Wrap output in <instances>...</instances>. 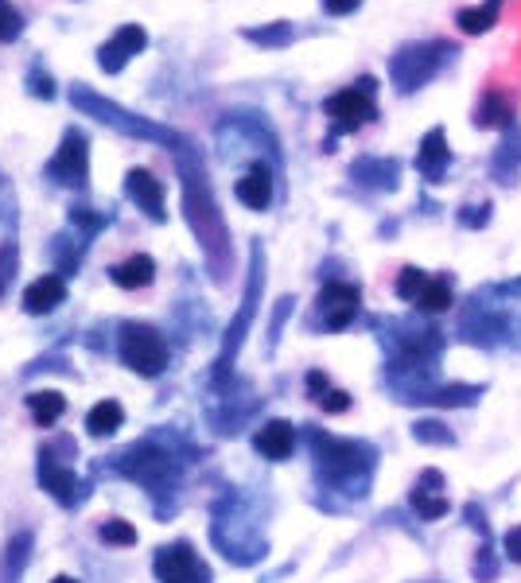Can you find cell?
Returning <instances> with one entry per match:
<instances>
[{"label":"cell","instance_id":"cell-1","mask_svg":"<svg viewBox=\"0 0 521 583\" xmlns=\"http://www.w3.org/2000/svg\"><path fill=\"white\" fill-rule=\"evenodd\" d=\"M171 156H176L179 187H184L187 226L199 238L207 269L215 273V280H226V273H230V230H226V218L218 210L215 187H210L207 176V160H203V152L187 137L171 148Z\"/></svg>","mask_w":521,"mask_h":583},{"label":"cell","instance_id":"cell-2","mask_svg":"<svg viewBox=\"0 0 521 583\" xmlns=\"http://www.w3.org/2000/svg\"><path fill=\"white\" fill-rule=\"evenodd\" d=\"M312 455H315V471H320V483L327 486H351V494H366L370 471L377 463V452L362 439H338L327 432L312 428Z\"/></svg>","mask_w":521,"mask_h":583},{"label":"cell","instance_id":"cell-3","mask_svg":"<svg viewBox=\"0 0 521 583\" xmlns=\"http://www.w3.org/2000/svg\"><path fill=\"white\" fill-rule=\"evenodd\" d=\"M70 106H75L78 113H86V117H94V121H101V125H109V129H117L121 137L153 140V145H164L168 152L179 145V140H184V132L168 129V125H156L153 117L129 113L125 106H117L114 98H101V93L90 90L86 82L70 86Z\"/></svg>","mask_w":521,"mask_h":583},{"label":"cell","instance_id":"cell-4","mask_svg":"<svg viewBox=\"0 0 521 583\" xmlns=\"http://www.w3.org/2000/svg\"><path fill=\"white\" fill-rule=\"evenodd\" d=\"M460 55V47H452L448 39H416L390 55V82L397 93H416L421 86H429L448 62Z\"/></svg>","mask_w":521,"mask_h":583},{"label":"cell","instance_id":"cell-5","mask_svg":"<svg viewBox=\"0 0 521 583\" xmlns=\"http://www.w3.org/2000/svg\"><path fill=\"white\" fill-rule=\"evenodd\" d=\"M374 93H377V82L374 78H358L354 86H346V90H338V93H331L327 101H323V113L331 117V137H327V148L323 152H335V137H346V132H358V129H366L370 121L377 117V101H374Z\"/></svg>","mask_w":521,"mask_h":583},{"label":"cell","instance_id":"cell-6","mask_svg":"<svg viewBox=\"0 0 521 583\" xmlns=\"http://www.w3.org/2000/svg\"><path fill=\"white\" fill-rule=\"evenodd\" d=\"M260 288H265V249L254 246V254H249V280H246V296H242V307H238V315H234L230 330H226V338H223V350H218V362H215V382H218V385L226 382V374H230V369H234V358H238L242 343H246V335H249V323H254V315H257Z\"/></svg>","mask_w":521,"mask_h":583},{"label":"cell","instance_id":"cell-7","mask_svg":"<svg viewBox=\"0 0 521 583\" xmlns=\"http://www.w3.org/2000/svg\"><path fill=\"white\" fill-rule=\"evenodd\" d=\"M117 354L121 362L140 377H160L168 369V343L156 327L148 323H121V338H117Z\"/></svg>","mask_w":521,"mask_h":583},{"label":"cell","instance_id":"cell-8","mask_svg":"<svg viewBox=\"0 0 521 583\" xmlns=\"http://www.w3.org/2000/svg\"><path fill=\"white\" fill-rule=\"evenodd\" d=\"M43 176L55 187H67V191H86L90 187V140L78 125H70L59 140V152L47 160Z\"/></svg>","mask_w":521,"mask_h":583},{"label":"cell","instance_id":"cell-9","mask_svg":"<svg viewBox=\"0 0 521 583\" xmlns=\"http://www.w3.org/2000/svg\"><path fill=\"white\" fill-rule=\"evenodd\" d=\"M121 471L129 478H137L140 486H148L153 494H168L171 486H176V460L153 444L129 447V452L121 455Z\"/></svg>","mask_w":521,"mask_h":583},{"label":"cell","instance_id":"cell-10","mask_svg":"<svg viewBox=\"0 0 521 583\" xmlns=\"http://www.w3.org/2000/svg\"><path fill=\"white\" fill-rule=\"evenodd\" d=\"M358 307L362 288L351 285V280H331V285H323L320 299H315V315H320L327 330H346L358 319Z\"/></svg>","mask_w":521,"mask_h":583},{"label":"cell","instance_id":"cell-11","mask_svg":"<svg viewBox=\"0 0 521 583\" xmlns=\"http://www.w3.org/2000/svg\"><path fill=\"white\" fill-rule=\"evenodd\" d=\"M153 572L160 583H210V569L199 561V553L187 541L164 545L153 561Z\"/></svg>","mask_w":521,"mask_h":583},{"label":"cell","instance_id":"cell-12","mask_svg":"<svg viewBox=\"0 0 521 583\" xmlns=\"http://www.w3.org/2000/svg\"><path fill=\"white\" fill-rule=\"evenodd\" d=\"M145 47H148V31L140 28V23H121V28L98 47V67L106 70V75H121L137 55H145Z\"/></svg>","mask_w":521,"mask_h":583},{"label":"cell","instance_id":"cell-13","mask_svg":"<svg viewBox=\"0 0 521 583\" xmlns=\"http://www.w3.org/2000/svg\"><path fill=\"white\" fill-rule=\"evenodd\" d=\"M39 483H43V491L51 494L59 506H78V502L86 498V483L75 475V467H62V463L55 460L51 447L39 452Z\"/></svg>","mask_w":521,"mask_h":583},{"label":"cell","instance_id":"cell-14","mask_svg":"<svg viewBox=\"0 0 521 583\" xmlns=\"http://www.w3.org/2000/svg\"><path fill=\"white\" fill-rule=\"evenodd\" d=\"M409 506L416 510L421 522H440V517L452 514V502L444 498V475H440L436 467H429L416 478L413 494H409Z\"/></svg>","mask_w":521,"mask_h":583},{"label":"cell","instance_id":"cell-15","mask_svg":"<svg viewBox=\"0 0 521 583\" xmlns=\"http://www.w3.org/2000/svg\"><path fill=\"white\" fill-rule=\"evenodd\" d=\"M125 199L137 202V210H145L153 223H168V210H164V184L148 168H132L125 176Z\"/></svg>","mask_w":521,"mask_h":583},{"label":"cell","instance_id":"cell-16","mask_svg":"<svg viewBox=\"0 0 521 583\" xmlns=\"http://www.w3.org/2000/svg\"><path fill=\"white\" fill-rule=\"evenodd\" d=\"M448 168H452V148H448L444 125L424 132L421 148H416V171H421L424 184H444Z\"/></svg>","mask_w":521,"mask_h":583},{"label":"cell","instance_id":"cell-17","mask_svg":"<svg viewBox=\"0 0 521 583\" xmlns=\"http://www.w3.org/2000/svg\"><path fill=\"white\" fill-rule=\"evenodd\" d=\"M351 179L374 191H397L401 187V160L393 156H358L351 164Z\"/></svg>","mask_w":521,"mask_h":583},{"label":"cell","instance_id":"cell-18","mask_svg":"<svg viewBox=\"0 0 521 583\" xmlns=\"http://www.w3.org/2000/svg\"><path fill=\"white\" fill-rule=\"evenodd\" d=\"M234 195H238L242 207L249 210H268L273 207V195H276V179H273V168L265 160H254L249 164L246 176L234 184Z\"/></svg>","mask_w":521,"mask_h":583},{"label":"cell","instance_id":"cell-19","mask_svg":"<svg viewBox=\"0 0 521 583\" xmlns=\"http://www.w3.org/2000/svg\"><path fill=\"white\" fill-rule=\"evenodd\" d=\"M518 125V109L510 101L507 90L491 86V90L479 93V106H475V129H514Z\"/></svg>","mask_w":521,"mask_h":583},{"label":"cell","instance_id":"cell-20","mask_svg":"<svg viewBox=\"0 0 521 583\" xmlns=\"http://www.w3.org/2000/svg\"><path fill=\"white\" fill-rule=\"evenodd\" d=\"M254 447H257V455H265V460L284 463L292 452H296V428H292L288 421H265L254 436Z\"/></svg>","mask_w":521,"mask_h":583},{"label":"cell","instance_id":"cell-21","mask_svg":"<svg viewBox=\"0 0 521 583\" xmlns=\"http://www.w3.org/2000/svg\"><path fill=\"white\" fill-rule=\"evenodd\" d=\"M62 299H67V280H62L59 273H47V277L31 280V285L23 288V312L47 315V312H55Z\"/></svg>","mask_w":521,"mask_h":583},{"label":"cell","instance_id":"cell-22","mask_svg":"<svg viewBox=\"0 0 521 583\" xmlns=\"http://www.w3.org/2000/svg\"><path fill=\"white\" fill-rule=\"evenodd\" d=\"M109 277H114V285L125 288V292L148 288L156 280V261L148 254H132V257H125L121 265H114V269H109Z\"/></svg>","mask_w":521,"mask_h":583},{"label":"cell","instance_id":"cell-23","mask_svg":"<svg viewBox=\"0 0 521 583\" xmlns=\"http://www.w3.org/2000/svg\"><path fill=\"white\" fill-rule=\"evenodd\" d=\"M483 385H432L429 393L416 397V405H436V408H471L479 397H483Z\"/></svg>","mask_w":521,"mask_h":583},{"label":"cell","instance_id":"cell-24","mask_svg":"<svg viewBox=\"0 0 521 583\" xmlns=\"http://www.w3.org/2000/svg\"><path fill=\"white\" fill-rule=\"evenodd\" d=\"M242 39L257 47H268V51H281V47H292V39H296V23H288V20L249 23V28H242Z\"/></svg>","mask_w":521,"mask_h":583},{"label":"cell","instance_id":"cell-25","mask_svg":"<svg viewBox=\"0 0 521 583\" xmlns=\"http://www.w3.org/2000/svg\"><path fill=\"white\" fill-rule=\"evenodd\" d=\"M507 0H483V4H471V8H460L455 12V23H460L463 36H483L499 23V12Z\"/></svg>","mask_w":521,"mask_h":583},{"label":"cell","instance_id":"cell-26","mask_svg":"<svg viewBox=\"0 0 521 583\" xmlns=\"http://www.w3.org/2000/svg\"><path fill=\"white\" fill-rule=\"evenodd\" d=\"M307 393H312V401L323 408V413H346V408H351V393L335 389V385H331L327 377L320 374V369H312V374H307Z\"/></svg>","mask_w":521,"mask_h":583},{"label":"cell","instance_id":"cell-27","mask_svg":"<svg viewBox=\"0 0 521 583\" xmlns=\"http://www.w3.org/2000/svg\"><path fill=\"white\" fill-rule=\"evenodd\" d=\"M28 413L39 428H51V424H59V416L67 413V401H62V393H55V389H36V393H28Z\"/></svg>","mask_w":521,"mask_h":583},{"label":"cell","instance_id":"cell-28","mask_svg":"<svg viewBox=\"0 0 521 583\" xmlns=\"http://www.w3.org/2000/svg\"><path fill=\"white\" fill-rule=\"evenodd\" d=\"M125 424V408L117 405V401H101V405H94L90 413H86V428H90V436H114L117 428Z\"/></svg>","mask_w":521,"mask_h":583},{"label":"cell","instance_id":"cell-29","mask_svg":"<svg viewBox=\"0 0 521 583\" xmlns=\"http://www.w3.org/2000/svg\"><path fill=\"white\" fill-rule=\"evenodd\" d=\"M28 549H31V533H16L4 549V564H0V583H20L23 564H28Z\"/></svg>","mask_w":521,"mask_h":583},{"label":"cell","instance_id":"cell-30","mask_svg":"<svg viewBox=\"0 0 521 583\" xmlns=\"http://www.w3.org/2000/svg\"><path fill=\"white\" fill-rule=\"evenodd\" d=\"M67 223L75 226L82 238H94L98 230H106L109 226V215H101V210H94V207H86V202H70V210H67Z\"/></svg>","mask_w":521,"mask_h":583},{"label":"cell","instance_id":"cell-31","mask_svg":"<svg viewBox=\"0 0 521 583\" xmlns=\"http://www.w3.org/2000/svg\"><path fill=\"white\" fill-rule=\"evenodd\" d=\"M23 86H28V93L39 101H55V93H59L55 90V75L43 67V59H31L28 75H23Z\"/></svg>","mask_w":521,"mask_h":583},{"label":"cell","instance_id":"cell-32","mask_svg":"<svg viewBox=\"0 0 521 583\" xmlns=\"http://www.w3.org/2000/svg\"><path fill=\"white\" fill-rule=\"evenodd\" d=\"M455 299H452V285H448L444 277H432L429 280V288L421 292V299H416V307L421 312H429V315H440V312H448Z\"/></svg>","mask_w":521,"mask_h":583},{"label":"cell","instance_id":"cell-33","mask_svg":"<svg viewBox=\"0 0 521 583\" xmlns=\"http://www.w3.org/2000/svg\"><path fill=\"white\" fill-rule=\"evenodd\" d=\"M413 439L416 444H436V447H452L455 444V432L440 421H416L413 424Z\"/></svg>","mask_w":521,"mask_h":583},{"label":"cell","instance_id":"cell-34","mask_svg":"<svg viewBox=\"0 0 521 583\" xmlns=\"http://www.w3.org/2000/svg\"><path fill=\"white\" fill-rule=\"evenodd\" d=\"M429 273L424 269H416V265H409V269H401V277H397V296L401 299H409V304H416L421 299V292L429 288Z\"/></svg>","mask_w":521,"mask_h":583},{"label":"cell","instance_id":"cell-35","mask_svg":"<svg viewBox=\"0 0 521 583\" xmlns=\"http://www.w3.org/2000/svg\"><path fill=\"white\" fill-rule=\"evenodd\" d=\"M23 36V12L12 0H0V43H16Z\"/></svg>","mask_w":521,"mask_h":583},{"label":"cell","instance_id":"cell-36","mask_svg":"<svg viewBox=\"0 0 521 583\" xmlns=\"http://www.w3.org/2000/svg\"><path fill=\"white\" fill-rule=\"evenodd\" d=\"M475 580L479 583H494L499 580V556H494V541L483 537V545H479V561H475Z\"/></svg>","mask_w":521,"mask_h":583},{"label":"cell","instance_id":"cell-37","mask_svg":"<svg viewBox=\"0 0 521 583\" xmlns=\"http://www.w3.org/2000/svg\"><path fill=\"white\" fill-rule=\"evenodd\" d=\"M98 537L106 541V545H117V549H129V545H137V530H132L129 522H117V517H114V522H106V525H101V530H98Z\"/></svg>","mask_w":521,"mask_h":583},{"label":"cell","instance_id":"cell-38","mask_svg":"<svg viewBox=\"0 0 521 583\" xmlns=\"http://www.w3.org/2000/svg\"><path fill=\"white\" fill-rule=\"evenodd\" d=\"M491 210H494L491 202H471V207H463L455 218H460V226H468V230H483V226L491 223Z\"/></svg>","mask_w":521,"mask_h":583},{"label":"cell","instance_id":"cell-39","mask_svg":"<svg viewBox=\"0 0 521 583\" xmlns=\"http://www.w3.org/2000/svg\"><path fill=\"white\" fill-rule=\"evenodd\" d=\"M16 277V241H0V296Z\"/></svg>","mask_w":521,"mask_h":583},{"label":"cell","instance_id":"cell-40","mask_svg":"<svg viewBox=\"0 0 521 583\" xmlns=\"http://www.w3.org/2000/svg\"><path fill=\"white\" fill-rule=\"evenodd\" d=\"M323 4V12L327 16H351V12H358L362 8V0H320Z\"/></svg>","mask_w":521,"mask_h":583},{"label":"cell","instance_id":"cell-41","mask_svg":"<svg viewBox=\"0 0 521 583\" xmlns=\"http://www.w3.org/2000/svg\"><path fill=\"white\" fill-rule=\"evenodd\" d=\"M502 553H507L514 564H521V525H514V530L502 537Z\"/></svg>","mask_w":521,"mask_h":583},{"label":"cell","instance_id":"cell-42","mask_svg":"<svg viewBox=\"0 0 521 583\" xmlns=\"http://www.w3.org/2000/svg\"><path fill=\"white\" fill-rule=\"evenodd\" d=\"M499 292H510V296H521V277H518V280H510V285H502Z\"/></svg>","mask_w":521,"mask_h":583},{"label":"cell","instance_id":"cell-43","mask_svg":"<svg viewBox=\"0 0 521 583\" xmlns=\"http://www.w3.org/2000/svg\"><path fill=\"white\" fill-rule=\"evenodd\" d=\"M51 583H78V580H75V576H55Z\"/></svg>","mask_w":521,"mask_h":583}]
</instances>
